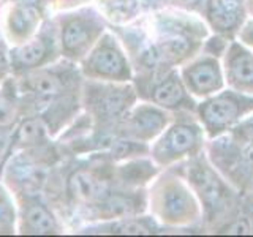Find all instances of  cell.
I'll use <instances>...</instances> for the list:
<instances>
[{"instance_id":"1","label":"cell","mask_w":253,"mask_h":237,"mask_svg":"<svg viewBox=\"0 0 253 237\" xmlns=\"http://www.w3.org/2000/svg\"><path fill=\"white\" fill-rule=\"evenodd\" d=\"M253 101L245 100L239 95L234 93H221L218 97L206 101L200 109V114L203 122L208 126V130L220 131L225 130L233 122H236L242 113L249 111Z\"/></svg>"},{"instance_id":"2","label":"cell","mask_w":253,"mask_h":237,"mask_svg":"<svg viewBox=\"0 0 253 237\" xmlns=\"http://www.w3.org/2000/svg\"><path fill=\"white\" fill-rule=\"evenodd\" d=\"M160 212L163 220L179 225L195 220L198 207L188 190L174 180L165 185L160 195Z\"/></svg>"},{"instance_id":"3","label":"cell","mask_w":253,"mask_h":237,"mask_svg":"<svg viewBox=\"0 0 253 237\" xmlns=\"http://www.w3.org/2000/svg\"><path fill=\"white\" fill-rule=\"evenodd\" d=\"M190 182L196 188V192L200 193L203 201L208 207H221V204L226 199V190L221 184V180L213 174L208 166L200 163L195 164L190 172Z\"/></svg>"},{"instance_id":"4","label":"cell","mask_w":253,"mask_h":237,"mask_svg":"<svg viewBox=\"0 0 253 237\" xmlns=\"http://www.w3.org/2000/svg\"><path fill=\"white\" fill-rule=\"evenodd\" d=\"M198 144V128L193 125L177 123L165 134L160 146V154L163 160L179 158L184 154L192 152Z\"/></svg>"},{"instance_id":"5","label":"cell","mask_w":253,"mask_h":237,"mask_svg":"<svg viewBox=\"0 0 253 237\" xmlns=\"http://www.w3.org/2000/svg\"><path fill=\"white\" fill-rule=\"evenodd\" d=\"M188 89L198 95H208L221 87V76L217 62L203 60L185 70L184 73Z\"/></svg>"},{"instance_id":"6","label":"cell","mask_w":253,"mask_h":237,"mask_svg":"<svg viewBox=\"0 0 253 237\" xmlns=\"http://www.w3.org/2000/svg\"><path fill=\"white\" fill-rule=\"evenodd\" d=\"M229 81L237 87H253V55L239 46H233L226 59Z\"/></svg>"},{"instance_id":"7","label":"cell","mask_w":253,"mask_h":237,"mask_svg":"<svg viewBox=\"0 0 253 237\" xmlns=\"http://www.w3.org/2000/svg\"><path fill=\"white\" fill-rule=\"evenodd\" d=\"M209 19L218 30H233L242 19L239 0H211Z\"/></svg>"},{"instance_id":"8","label":"cell","mask_w":253,"mask_h":237,"mask_svg":"<svg viewBox=\"0 0 253 237\" xmlns=\"http://www.w3.org/2000/svg\"><path fill=\"white\" fill-rule=\"evenodd\" d=\"M70 190L76 198L83 201H93L98 199L106 193L105 184H101L98 179L87 172H75L70 179Z\"/></svg>"},{"instance_id":"9","label":"cell","mask_w":253,"mask_h":237,"mask_svg":"<svg viewBox=\"0 0 253 237\" xmlns=\"http://www.w3.org/2000/svg\"><path fill=\"white\" fill-rule=\"evenodd\" d=\"M154 100L158 105L166 108H177L180 103L185 101V90L182 87L179 78L171 76L169 79L163 81L154 90Z\"/></svg>"},{"instance_id":"10","label":"cell","mask_w":253,"mask_h":237,"mask_svg":"<svg viewBox=\"0 0 253 237\" xmlns=\"http://www.w3.org/2000/svg\"><path fill=\"white\" fill-rule=\"evenodd\" d=\"M93 67L103 75L117 76L124 71L125 65H124V59L121 54L114 49H111V47H105V49H100L97 55L93 57Z\"/></svg>"},{"instance_id":"11","label":"cell","mask_w":253,"mask_h":237,"mask_svg":"<svg viewBox=\"0 0 253 237\" xmlns=\"http://www.w3.org/2000/svg\"><path fill=\"white\" fill-rule=\"evenodd\" d=\"M165 122H166V118L163 117V114H160L155 109H142L138 113V116L134 117V123H136L138 128L149 134L160 131L163 128Z\"/></svg>"},{"instance_id":"12","label":"cell","mask_w":253,"mask_h":237,"mask_svg":"<svg viewBox=\"0 0 253 237\" xmlns=\"http://www.w3.org/2000/svg\"><path fill=\"white\" fill-rule=\"evenodd\" d=\"M29 225L40 234L51 233L54 229V220L43 207H32L27 213Z\"/></svg>"},{"instance_id":"13","label":"cell","mask_w":253,"mask_h":237,"mask_svg":"<svg viewBox=\"0 0 253 237\" xmlns=\"http://www.w3.org/2000/svg\"><path fill=\"white\" fill-rule=\"evenodd\" d=\"M87 40V29L81 22L73 21L70 22L63 32V44L67 49H76V47L83 46Z\"/></svg>"},{"instance_id":"14","label":"cell","mask_w":253,"mask_h":237,"mask_svg":"<svg viewBox=\"0 0 253 237\" xmlns=\"http://www.w3.org/2000/svg\"><path fill=\"white\" fill-rule=\"evenodd\" d=\"M46 54V46L43 41H32L29 44H26L24 47L18 51V60L22 65H35L40 60L44 57Z\"/></svg>"},{"instance_id":"15","label":"cell","mask_w":253,"mask_h":237,"mask_svg":"<svg viewBox=\"0 0 253 237\" xmlns=\"http://www.w3.org/2000/svg\"><path fill=\"white\" fill-rule=\"evenodd\" d=\"M34 87L42 97H47V98H51L52 95H55L60 90V84L57 79L52 76H46V75L37 78L34 82Z\"/></svg>"},{"instance_id":"16","label":"cell","mask_w":253,"mask_h":237,"mask_svg":"<svg viewBox=\"0 0 253 237\" xmlns=\"http://www.w3.org/2000/svg\"><path fill=\"white\" fill-rule=\"evenodd\" d=\"M103 108L106 109V113L109 114H117L119 111L124 108V97L119 93H109L103 98Z\"/></svg>"},{"instance_id":"17","label":"cell","mask_w":253,"mask_h":237,"mask_svg":"<svg viewBox=\"0 0 253 237\" xmlns=\"http://www.w3.org/2000/svg\"><path fill=\"white\" fill-rule=\"evenodd\" d=\"M40 134V125L34 120H29L26 123H22L19 130V139L21 141H32L35 139Z\"/></svg>"},{"instance_id":"18","label":"cell","mask_w":253,"mask_h":237,"mask_svg":"<svg viewBox=\"0 0 253 237\" xmlns=\"http://www.w3.org/2000/svg\"><path fill=\"white\" fill-rule=\"evenodd\" d=\"M237 136L242 141H247V142H253V117H250L249 120L242 122L239 126H237Z\"/></svg>"},{"instance_id":"19","label":"cell","mask_w":253,"mask_h":237,"mask_svg":"<svg viewBox=\"0 0 253 237\" xmlns=\"http://www.w3.org/2000/svg\"><path fill=\"white\" fill-rule=\"evenodd\" d=\"M116 233H119V234H146L147 229L144 226H141L139 223L128 221V223H122L121 226H117Z\"/></svg>"},{"instance_id":"20","label":"cell","mask_w":253,"mask_h":237,"mask_svg":"<svg viewBox=\"0 0 253 237\" xmlns=\"http://www.w3.org/2000/svg\"><path fill=\"white\" fill-rule=\"evenodd\" d=\"M109 209L111 212L117 213V215H124V213L130 212V205L125 199H121V198H113V199L109 201Z\"/></svg>"},{"instance_id":"21","label":"cell","mask_w":253,"mask_h":237,"mask_svg":"<svg viewBox=\"0 0 253 237\" xmlns=\"http://www.w3.org/2000/svg\"><path fill=\"white\" fill-rule=\"evenodd\" d=\"M249 231H250V226L245 220H242V221L239 220V221H236L234 225L226 228V233H229V234H245Z\"/></svg>"},{"instance_id":"22","label":"cell","mask_w":253,"mask_h":237,"mask_svg":"<svg viewBox=\"0 0 253 237\" xmlns=\"http://www.w3.org/2000/svg\"><path fill=\"white\" fill-rule=\"evenodd\" d=\"M11 210L6 204L0 202V225H10L11 223Z\"/></svg>"},{"instance_id":"23","label":"cell","mask_w":253,"mask_h":237,"mask_svg":"<svg viewBox=\"0 0 253 237\" xmlns=\"http://www.w3.org/2000/svg\"><path fill=\"white\" fill-rule=\"evenodd\" d=\"M11 118V109L3 100H0V123H8Z\"/></svg>"},{"instance_id":"24","label":"cell","mask_w":253,"mask_h":237,"mask_svg":"<svg viewBox=\"0 0 253 237\" xmlns=\"http://www.w3.org/2000/svg\"><path fill=\"white\" fill-rule=\"evenodd\" d=\"M105 2L114 8H126L133 5V0H105Z\"/></svg>"},{"instance_id":"25","label":"cell","mask_w":253,"mask_h":237,"mask_svg":"<svg viewBox=\"0 0 253 237\" xmlns=\"http://www.w3.org/2000/svg\"><path fill=\"white\" fill-rule=\"evenodd\" d=\"M242 38H244L247 43L253 44V22H250L249 26L245 27V30L242 32Z\"/></svg>"},{"instance_id":"26","label":"cell","mask_w":253,"mask_h":237,"mask_svg":"<svg viewBox=\"0 0 253 237\" xmlns=\"http://www.w3.org/2000/svg\"><path fill=\"white\" fill-rule=\"evenodd\" d=\"M177 2L180 3V5H185V6H195L200 0H177Z\"/></svg>"},{"instance_id":"27","label":"cell","mask_w":253,"mask_h":237,"mask_svg":"<svg viewBox=\"0 0 253 237\" xmlns=\"http://www.w3.org/2000/svg\"><path fill=\"white\" fill-rule=\"evenodd\" d=\"M250 5H252V10H253V0H250Z\"/></svg>"}]
</instances>
